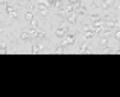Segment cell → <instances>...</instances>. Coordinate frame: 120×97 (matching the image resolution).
<instances>
[{
  "mask_svg": "<svg viewBox=\"0 0 120 97\" xmlns=\"http://www.w3.org/2000/svg\"><path fill=\"white\" fill-rule=\"evenodd\" d=\"M24 20H26V21H29V23H30V21L34 20V12H32V11H27L26 14H24Z\"/></svg>",
  "mask_w": 120,
  "mask_h": 97,
  "instance_id": "1",
  "label": "cell"
},
{
  "mask_svg": "<svg viewBox=\"0 0 120 97\" xmlns=\"http://www.w3.org/2000/svg\"><path fill=\"white\" fill-rule=\"evenodd\" d=\"M116 40H120V30H119V32H116Z\"/></svg>",
  "mask_w": 120,
  "mask_h": 97,
  "instance_id": "2",
  "label": "cell"
}]
</instances>
